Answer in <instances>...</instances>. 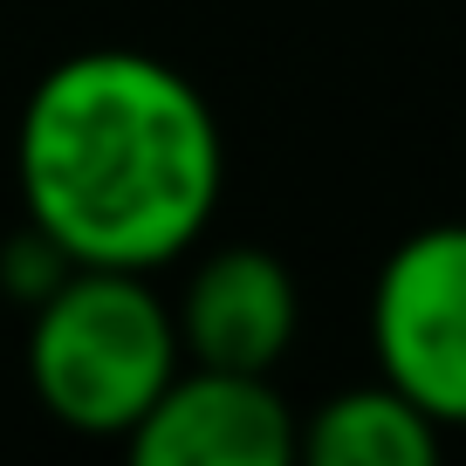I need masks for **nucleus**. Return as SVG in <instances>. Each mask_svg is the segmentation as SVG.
<instances>
[{
    "instance_id": "nucleus-1",
    "label": "nucleus",
    "mask_w": 466,
    "mask_h": 466,
    "mask_svg": "<svg viewBox=\"0 0 466 466\" xmlns=\"http://www.w3.org/2000/svg\"><path fill=\"white\" fill-rule=\"evenodd\" d=\"M15 192L76 268L158 275L213 233L227 137L206 89L165 56L76 48L21 103Z\"/></svg>"
},
{
    "instance_id": "nucleus-2",
    "label": "nucleus",
    "mask_w": 466,
    "mask_h": 466,
    "mask_svg": "<svg viewBox=\"0 0 466 466\" xmlns=\"http://www.w3.org/2000/svg\"><path fill=\"white\" fill-rule=\"evenodd\" d=\"M178 364L172 302L137 268H69L28 302V391L76 439L124 446Z\"/></svg>"
},
{
    "instance_id": "nucleus-3",
    "label": "nucleus",
    "mask_w": 466,
    "mask_h": 466,
    "mask_svg": "<svg viewBox=\"0 0 466 466\" xmlns=\"http://www.w3.org/2000/svg\"><path fill=\"white\" fill-rule=\"evenodd\" d=\"M370 357L446 439L466 432V219H432L378 261Z\"/></svg>"
},
{
    "instance_id": "nucleus-4",
    "label": "nucleus",
    "mask_w": 466,
    "mask_h": 466,
    "mask_svg": "<svg viewBox=\"0 0 466 466\" xmlns=\"http://www.w3.org/2000/svg\"><path fill=\"white\" fill-rule=\"evenodd\" d=\"M295 425L302 411L268 370L178 364L124 452L137 466H295Z\"/></svg>"
},
{
    "instance_id": "nucleus-5",
    "label": "nucleus",
    "mask_w": 466,
    "mask_h": 466,
    "mask_svg": "<svg viewBox=\"0 0 466 466\" xmlns=\"http://www.w3.org/2000/svg\"><path fill=\"white\" fill-rule=\"evenodd\" d=\"M172 322L186 364L275 378L302 336V281L261 240H219L186 268V289L172 295Z\"/></svg>"
},
{
    "instance_id": "nucleus-6",
    "label": "nucleus",
    "mask_w": 466,
    "mask_h": 466,
    "mask_svg": "<svg viewBox=\"0 0 466 466\" xmlns=\"http://www.w3.org/2000/svg\"><path fill=\"white\" fill-rule=\"evenodd\" d=\"M295 460H309V466H439L446 460V425H432L398 384L364 378L302 411Z\"/></svg>"
},
{
    "instance_id": "nucleus-7",
    "label": "nucleus",
    "mask_w": 466,
    "mask_h": 466,
    "mask_svg": "<svg viewBox=\"0 0 466 466\" xmlns=\"http://www.w3.org/2000/svg\"><path fill=\"white\" fill-rule=\"evenodd\" d=\"M69 268H76V261H69V254L56 248V240H48V233L21 227L15 240H7V248H0V289L15 295L21 309H28V302H42V295L56 289L62 275H69Z\"/></svg>"
}]
</instances>
